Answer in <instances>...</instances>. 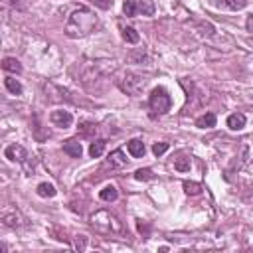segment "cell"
Returning a JSON list of instances; mask_svg holds the SVG:
<instances>
[{"mask_svg": "<svg viewBox=\"0 0 253 253\" xmlns=\"http://www.w3.org/2000/svg\"><path fill=\"white\" fill-rule=\"evenodd\" d=\"M97 26V16L95 12H91L89 8H79L75 12H71L67 24H65V36L67 38H83L95 30Z\"/></svg>", "mask_w": 253, "mask_h": 253, "instance_id": "cell-1", "label": "cell"}, {"mask_svg": "<svg viewBox=\"0 0 253 253\" xmlns=\"http://www.w3.org/2000/svg\"><path fill=\"white\" fill-rule=\"evenodd\" d=\"M91 225L97 227L103 233H121L123 231V224L119 222V218L115 214H111L109 210H99L91 216Z\"/></svg>", "mask_w": 253, "mask_h": 253, "instance_id": "cell-2", "label": "cell"}, {"mask_svg": "<svg viewBox=\"0 0 253 253\" xmlns=\"http://www.w3.org/2000/svg\"><path fill=\"white\" fill-rule=\"evenodd\" d=\"M148 105L154 115H166L172 107V99L164 87H154L148 95Z\"/></svg>", "mask_w": 253, "mask_h": 253, "instance_id": "cell-3", "label": "cell"}, {"mask_svg": "<svg viewBox=\"0 0 253 253\" xmlns=\"http://www.w3.org/2000/svg\"><path fill=\"white\" fill-rule=\"evenodd\" d=\"M142 87H144V79H141V77H137L133 73H129L125 77V81L121 83V89L127 91L129 95H139L142 91Z\"/></svg>", "mask_w": 253, "mask_h": 253, "instance_id": "cell-4", "label": "cell"}, {"mask_svg": "<svg viewBox=\"0 0 253 253\" xmlns=\"http://www.w3.org/2000/svg\"><path fill=\"white\" fill-rule=\"evenodd\" d=\"M50 121L54 127H59V129H69L73 125V115L69 111H63V109H57V111H52L50 115Z\"/></svg>", "mask_w": 253, "mask_h": 253, "instance_id": "cell-5", "label": "cell"}, {"mask_svg": "<svg viewBox=\"0 0 253 253\" xmlns=\"http://www.w3.org/2000/svg\"><path fill=\"white\" fill-rule=\"evenodd\" d=\"M4 156L8 158V160H12V162H24L26 160V156H28V152H26V148L22 146V144H8L6 146V150H4Z\"/></svg>", "mask_w": 253, "mask_h": 253, "instance_id": "cell-6", "label": "cell"}, {"mask_svg": "<svg viewBox=\"0 0 253 253\" xmlns=\"http://www.w3.org/2000/svg\"><path fill=\"white\" fill-rule=\"evenodd\" d=\"M216 8H224V10H243L247 6V0H214Z\"/></svg>", "mask_w": 253, "mask_h": 253, "instance_id": "cell-7", "label": "cell"}, {"mask_svg": "<svg viewBox=\"0 0 253 253\" xmlns=\"http://www.w3.org/2000/svg\"><path fill=\"white\" fill-rule=\"evenodd\" d=\"M63 152H65V154H69L71 158H81V154H83V146H81V142H79L77 139H69V141H65V142H63Z\"/></svg>", "mask_w": 253, "mask_h": 253, "instance_id": "cell-8", "label": "cell"}, {"mask_svg": "<svg viewBox=\"0 0 253 253\" xmlns=\"http://www.w3.org/2000/svg\"><path fill=\"white\" fill-rule=\"evenodd\" d=\"M127 150H129V154H131V156L141 158V156H144L146 146H144V142H142L141 139H133V141H129V142H127Z\"/></svg>", "mask_w": 253, "mask_h": 253, "instance_id": "cell-9", "label": "cell"}, {"mask_svg": "<svg viewBox=\"0 0 253 253\" xmlns=\"http://www.w3.org/2000/svg\"><path fill=\"white\" fill-rule=\"evenodd\" d=\"M107 162H109L111 168H123V166H127V156H125V152L121 148H117V150H113L109 154Z\"/></svg>", "mask_w": 253, "mask_h": 253, "instance_id": "cell-10", "label": "cell"}, {"mask_svg": "<svg viewBox=\"0 0 253 253\" xmlns=\"http://www.w3.org/2000/svg\"><path fill=\"white\" fill-rule=\"evenodd\" d=\"M245 123H247V119H245L243 113H231V115L227 117V127H229L231 131H241V129L245 127Z\"/></svg>", "mask_w": 253, "mask_h": 253, "instance_id": "cell-11", "label": "cell"}, {"mask_svg": "<svg viewBox=\"0 0 253 253\" xmlns=\"http://www.w3.org/2000/svg\"><path fill=\"white\" fill-rule=\"evenodd\" d=\"M216 115L214 113H204L202 117H198L196 119V127L198 129H214L216 127Z\"/></svg>", "mask_w": 253, "mask_h": 253, "instance_id": "cell-12", "label": "cell"}, {"mask_svg": "<svg viewBox=\"0 0 253 253\" xmlns=\"http://www.w3.org/2000/svg\"><path fill=\"white\" fill-rule=\"evenodd\" d=\"M2 69L8 73H22V63L16 57H4L2 59Z\"/></svg>", "mask_w": 253, "mask_h": 253, "instance_id": "cell-13", "label": "cell"}, {"mask_svg": "<svg viewBox=\"0 0 253 253\" xmlns=\"http://www.w3.org/2000/svg\"><path fill=\"white\" fill-rule=\"evenodd\" d=\"M99 198H101L103 202H115V200L119 198V190H117V186L107 184V186L99 192Z\"/></svg>", "mask_w": 253, "mask_h": 253, "instance_id": "cell-14", "label": "cell"}, {"mask_svg": "<svg viewBox=\"0 0 253 253\" xmlns=\"http://www.w3.org/2000/svg\"><path fill=\"white\" fill-rule=\"evenodd\" d=\"M105 141L103 139H97V141H93L91 144H89V156L91 158H101L103 156V152H105Z\"/></svg>", "mask_w": 253, "mask_h": 253, "instance_id": "cell-15", "label": "cell"}, {"mask_svg": "<svg viewBox=\"0 0 253 253\" xmlns=\"http://www.w3.org/2000/svg\"><path fill=\"white\" fill-rule=\"evenodd\" d=\"M36 192H38V196H40V198H54L57 190H56V186H54V184H50V182H42V184H38Z\"/></svg>", "mask_w": 253, "mask_h": 253, "instance_id": "cell-16", "label": "cell"}, {"mask_svg": "<svg viewBox=\"0 0 253 253\" xmlns=\"http://www.w3.org/2000/svg\"><path fill=\"white\" fill-rule=\"evenodd\" d=\"M4 85H6V89H8L12 95H22V91H24V89H22V83H20L18 79L10 77V75L4 79Z\"/></svg>", "mask_w": 253, "mask_h": 253, "instance_id": "cell-17", "label": "cell"}, {"mask_svg": "<svg viewBox=\"0 0 253 253\" xmlns=\"http://www.w3.org/2000/svg\"><path fill=\"white\" fill-rule=\"evenodd\" d=\"M2 222L8 225V227H18V225H22V216L18 214V212H12V214H2Z\"/></svg>", "mask_w": 253, "mask_h": 253, "instance_id": "cell-18", "label": "cell"}, {"mask_svg": "<svg viewBox=\"0 0 253 253\" xmlns=\"http://www.w3.org/2000/svg\"><path fill=\"white\" fill-rule=\"evenodd\" d=\"M123 40H125L127 44H139L141 36H139V32H137L135 28L127 26V28H123Z\"/></svg>", "mask_w": 253, "mask_h": 253, "instance_id": "cell-19", "label": "cell"}, {"mask_svg": "<svg viewBox=\"0 0 253 253\" xmlns=\"http://www.w3.org/2000/svg\"><path fill=\"white\" fill-rule=\"evenodd\" d=\"M154 2L152 0H139V12L142 14V16H152L154 14Z\"/></svg>", "mask_w": 253, "mask_h": 253, "instance_id": "cell-20", "label": "cell"}, {"mask_svg": "<svg viewBox=\"0 0 253 253\" xmlns=\"http://www.w3.org/2000/svg\"><path fill=\"white\" fill-rule=\"evenodd\" d=\"M123 12L129 18H133L139 12V0H125V2H123Z\"/></svg>", "mask_w": 253, "mask_h": 253, "instance_id": "cell-21", "label": "cell"}, {"mask_svg": "<svg viewBox=\"0 0 253 253\" xmlns=\"http://www.w3.org/2000/svg\"><path fill=\"white\" fill-rule=\"evenodd\" d=\"M174 168L178 172H188L190 170V158L188 156H178L174 158Z\"/></svg>", "mask_w": 253, "mask_h": 253, "instance_id": "cell-22", "label": "cell"}, {"mask_svg": "<svg viewBox=\"0 0 253 253\" xmlns=\"http://www.w3.org/2000/svg\"><path fill=\"white\" fill-rule=\"evenodd\" d=\"M152 178H154V174H152L150 168H139L135 172V180H139V182H148Z\"/></svg>", "mask_w": 253, "mask_h": 253, "instance_id": "cell-23", "label": "cell"}, {"mask_svg": "<svg viewBox=\"0 0 253 253\" xmlns=\"http://www.w3.org/2000/svg\"><path fill=\"white\" fill-rule=\"evenodd\" d=\"M182 188H184V192H186L188 196H198V194L202 192V186H200L198 182H184Z\"/></svg>", "mask_w": 253, "mask_h": 253, "instance_id": "cell-24", "label": "cell"}, {"mask_svg": "<svg viewBox=\"0 0 253 253\" xmlns=\"http://www.w3.org/2000/svg\"><path fill=\"white\" fill-rule=\"evenodd\" d=\"M73 247H75L77 251H85V247H87V235H77Z\"/></svg>", "mask_w": 253, "mask_h": 253, "instance_id": "cell-25", "label": "cell"}, {"mask_svg": "<svg viewBox=\"0 0 253 253\" xmlns=\"http://www.w3.org/2000/svg\"><path fill=\"white\" fill-rule=\"evenodd\" d=\"M166 150H168V142H154V144H152V152H154L156 156L164 154Z\"/></svg>", "mask_w": 253, "mask_h": 253, "instance_id": "cell-26", "label": "cell"}, {"mask_svg": "<svg viewBox=\"0 0 253 253\" xmlns=\"http://www.w3.org/2000/svg\"><path fill=\"white\" fill-rule=\"evenodd\" d=\"M81 131H83V135H91L93 131H97V127H95L93 123H83V127H81Z\"/></svg>", "mask_w": 253, "mask_h": 253, "instance_id": "cell-27", "label": "cell"}, {"mask_svg": "<svg viewBox=\"0 0 253 253\" xmlns=\"http://www.w3.org/2000/svg\"><path fill=\"white\" fill-rule=\"evenodd\" d=\"M245 28H247V32H251V34H253V14L247 18V22H245Z\"/></svg>", "mask_w": 253, "mask_h": 253, "instance_id": "cell-28", "label": "cell"}]
</instances>
